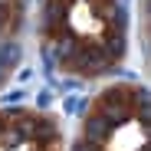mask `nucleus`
Here are the masks:
<instances>
[{"label":"nucleus","instance_id":"f3484780","mask_svg":"<svg viewBox=\"0 0 151 151\" xmlns=\"http://www.w3.org/2000/svg\"><path fill=\"white\" fill-rule=\"evenodd\" d=\"M69 151H95V145H89L86 138H76V141L69 145Z\"/></svg>","mask_w":151,"mask_h":151},{"label":"nucleus","instance_id":"f8f14e48","mask_svg":"<svg viewBox=\"0 0 151 151\" xmlns=\"http://www.w3.org/2000/svg\"><path fill=\"white\" fill-rule=\"evenodd\" d=\"M40 63H43V72L46 76H56V56H53V43H43L40 46Z\"/></svg>","mask_w":151,"mask_h":151},{"label":"nucleus","instance_id":"a211bd4d","mask_svg":"<svg viewBox=\"0 0 151 151\" xmlns=\"http://www.w3.org/2000/svg\"><path fill=\"white\" fill-rule=\"evenodd\" d=\"M33 76H36V69H30V66H23V69H20V82H30Z\"/></svg>","mask_w":151,"mask_h":151},{"label":"nucleus","instance_id":"2eb2a0df","mask_svg":"<svg viewBox=\"0 0 151 151\" xmlns=\"http://www.w3.org/2000/svg\"><path fill=\"white\" fill-rule=\"evenodd\" d=\"M10 23H13V7H10V0H0V33H4Z\"/></svg>","mask_w":151,"mask_h":151},{"label":"nucleus","instance_id":"423d86ee","mask_svg":"<svg viewBox=\"0 0 151 151\" xmlns=\"http://www.w3.org/2000/svg\"><path fill=\"white\" fill-rule=\"evenodd\" d=\"M102 13H105V20H109V30H115V33H125V7H122V0H105L102 4Z\"/></svg>","mask_w":151,"mask_h":151},{"label":"nucleus","instance_id":"f03ea898","mask_svg":"<svg viewBox=\"0 0 151 151\" xmlns=\"http://www.w3.org/2000/svg\"><path fill=\"white\" fill-rule=\"evenodd\" d=\"M115 135V128H112V125L102 118V115H99V112H92V115H86V125H82V138L89 141V145H105L109 138Z\"/></svg>","mask_w":151,"mask_h":151},{"label":"nucleus","instance_id":"6ab92c4d","mask_svg":"<svg viewBox=\"0 0 151 151\" xmlns=\"http://www.w3.org/2000/svg\"><path fill=\"white\" fill-rule=\"evenodd\" d=\"M63 89L66 92H76V89H79V79H63Z\"/></svg>","mask_w":151,"mask_h":151},{"label":"nucleus","instance_id":"412c9836","mask_svg":"<svg viewBox=\"0 0 151 151\" xmlns=\"http://www.w3.org/2000/svg\"><path fill=\"white\" fill-rule=\"evenodd\" d=\"M40 4H43V0H40Z\"/></svg>","mask_w":151,"mask_h":151},{"label":"nucleus","instance_id":"0eeeda50","mask_svg":"<svg viewBox=\"0 0 151 151\" xmlns=\"http://www.w3.org/2000/svg\"><path fill=\"white\" fill-rule=\"evenodd\" d=\"M125 49H128V43H125V33L109 30V33H105V40H102V53H105L112 63H118V59L125 56Z\"/></svg>","mask_w":151,"mask_h":151},{"label":"nucleus","instance_id":"20e7f679","mask_svg":"<svg viewBox=\"0 0 151 151\" xmlns=\"http://www.w3.org/2000/svg\"><path fill=\"white\" fill-rule=\"evenodd\" d=\"M20 59H23V46H20V40H0V66L10 72V69L20 66Z\"/></svg>","mask_w":151,"mask_h":151},{"label":"nucleus","instance_id":"dca6fc26","mask_svg":"<svg viewBox=\"0 0 151 151\" xmlns=\"http://www.w3.org/2000/svg\"><path fill=\"white\" fill-rule=\"evenodd\" d=\"M53 99H56L53 89H40V92H36V109H49V105H53Z\"/></svg>","mask_w":151,"mask_h":151},{"label":"nucleus","instance_id":"9b49d317","mask_svg":"<svg viewBox=\"0 0 151 151\" xmlns=\"http://www.w3.org/2000/svg\"><path fill=\"white\" fill-rule=\"evenodd\" d=\"M13 128L20 132L23 141H33V138H36V118H33V115H23L20 122H13Z\"/></svg>","mask_w":151,"mask_h":151},{"label":"nucleus","instance_id":"f257e3e1","mask_svg":"<svg viewBox=\"0 0 151 151\" xmlns=\"http://www.w3.org/2000/svg\"><path fill=\"white\" fill-rule=\"evenodd\" d=\"M72 69L82 76V79H89V76H105L112 69V59L102 53V46H82L79 56H76Z\"/></svg>","mask_w":151,"mask_h":151},{"label":"nucleus","instance_id":"6e6552de","mask_svg":"<svg viewBox=\"0 0 151 151\" xmlns=\"http://www.w3.org/2000/svg\"><path fill=\"white\" fill-rule=\"evenodd\" d=\"M79 43H76L72 36H63L56 46H53V56H56V63H66V66H72L76 63V56H79Z\"/></svg>","mask_w":151,"mask_h":151},{"label":"nucleus","instance_id":"ddd939ff","mask_svg":"<svg viewBox=\"0 0 151 151\" xmlns=\"http://www.w3.org/2000/svg\"><path fill=\"white\" fill-rule=\"evenodd\" d=\"M17 145H23V138H20V132L13 128V125H7V128L0 132V148L10 151V148H17Z\"/></svg>","mask_w":151,"mask_h":151},{"label":"nucleus","instance_id":"39448f33","mask_svg":"<svg viewBox=\"0 0 151 151\" xmlns=\"http://www.w3.org/2000/svg\"><path fill=\"white\" fill-rule=\"evenodd\" d=\"M33 141L56 148V145L63 141V135H59V128H56V122H53V118H36V138H33Z\"/></svg>","mask_w":151,"mask_h":151},{"label":"nucleus","instance_id":"aec40b11","mask_svg":"<svg viewBox=\"0 0 151 151\" xmlns=\"http://www.w3.org/2000/svg\"><path fill=\"white\" fill-rule=\"evenodd\" d=\"M4 79H7V69H4V66H0V82H4Z\"/></svg>","mask_w":151,"mask_h":151},{"label":"nucleus","instance_id":"4468645a","mask_svg":"<svg viewBox=\"0 0 151 151\" xmlns=\"http://www.w3.org/2000/svg\"><path fill=\"white\" fill-rule=\"evenodd\" d=\"M23 99H27V89H20V86H17V89L4 92V105H7V109H20V105H23Z\"/></svg>","mask_w":151,"mask_h":151},{"label":"nucleus","instance_id":"1a4fd4ad","mask_svg":"<svg viewBox=\"0 0 151 151\" xmlns=\"http://www.w3.org/2000/svg\"><path fill=\"white\" fill-rule=\"evenodd\" d=\"M89 105H92L89 95H66V99H63V112H66V115H86Z\"/></svg>","mask_w":151,"mask_h":151},{"label":"nucleus","instance_id":"9d476101","mask_svg":"<svg viewBox=\"0 0 151 151\" xmlns=\"http://www.w3.org/2000/svg\"><path fill=\"white\" fill-rule=\"evenodd\" d=\"M132 105H135V118L138 122H148V92L145 89H135L132 92Z\"/></svg>","mask_w":151,"mask_h":151},{"label":"nucleus","instance_id":"7ed1b4c3","mask_svg":"<svg viewBox=\"0 0 151 151\" xmlns=\"http://www.w3.org/2000/svg\"><path fill=\"white\" fill-rule=\"evenodd\" d=\"M66 20V4L63 0H43V36H56Z\"/></svg>","mask_w":151,"mask_h":151}]
</instances>
